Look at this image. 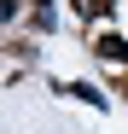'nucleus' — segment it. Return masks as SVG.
<instances>
[{
    "instance_id": "1",
    "label": "nucleus",
    "mask_w": 128,
    "mask_h": 134,
    "mask_svg": "<svg viewBox=\"0 0 128 134\" xmlns=\"http://www.w3.org/2000/svg\"><path fill=\"white\" fill-rule=\"evenodd\" d=\"M93 53H99V58H111V64H128V41H122V35H99V41H93Z\"/></svg>"
},
{
    "instance_id": "2",
    "label": "nucleus",
    "mask_w": 128,
    "mask_h": 134,
    "mask_svg": "<svg viewBox=\"0 0 128 134\" xmlns=\"http://www.w3.org/2000/svg\"><path fill=\"white\" fill-rule=\"evenodd\" d=\"M70 93H76V99H88V105H105V93H99V87H88V82H76Z\"/></svg>"
},
{
    "instance_id": "3",
    "label": "nucleus",
    "mask_w": 128,
    "mask_h": 134,
    "mask_svg": "<svg viewBox=\"0 0 128 134\" xmlns=\"http://www.w3.org/2000/svg\"><path fill=\"white\" fill-rule=\"evenodd\" d=\"M18 18V0H0V24H12Z\"/></svg>"
},
{
    "instance_id": "4",
    "label": "nucleus",
    "mask_w": 128,
    "mask_h": 134,
    "mask_svg": "<svg viewBox=\"0 0 128 134\" xmlns=\"http://www.w3.org/2000/svg\"><path fill=\"white\" fill-rule=\"evenodd\" d=\"M105 6H111V0H82V12H88V18H99Z\"/></svg>"
},
{
    "instance_id": "5",
    "label": "nucleus",
    "mask_w": 128,
    "mask_h": 134,
    "mask_svg": "<svg viewBox=\"0 0 128 134\" xmlns=\"http://www.w3.org/2000/svg\"><path fill=\"white\" fill-rule=\"evenodd\" d=\"M47 6H53V0H47Z\"/></svg>"
}]
</instances>
